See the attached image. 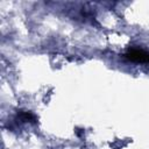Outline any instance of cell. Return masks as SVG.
I'll use <instances>...</instances> for the list:
<instances>
[{
	"label": "cell",
	"mask_w": 149,
	"mask_h": 149,
	"mask_svg": "<svg viewBox=\"0 0 149 149\" xmlns=\"http://www.w3.org/2000/svg\"><path fill=\"white\" fill-rule=\"evenodd\" d=\"M20 116H21V119L23 121H31V122L35 121V116L30 112H21L20 113Z\"/></svg>",
	"instance_id": "obj_2"
},
{
	"label": "cell",
	"mask_w": 149,
	"mask_h": 149,
	"mask_svg": "<svg viewBox=\"0 0 149 149\" xmlns=\"http://www.w3.org/2000/svg\"><path fill=\"white\" fill-rule=\"evenodd\" d=\"M125 58L135 63H149V52L142 49H129L125 54Z\"/></svg>",
	"instance_id": "obj_1"
}]
</instances>
